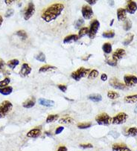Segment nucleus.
<instances>
[{"label": "nucleus", "instance_id": "nucleus-47", "mask_svg": "<svg viewBox=\"0 0 137 151\" xmlns=\"http://www.w3.org/2000/svg\"><path fill=\"white\" fill-rule=\"evenodd\" d=\"M87 2L91 6V5H95V4L96 3V0H87Z\"/></svg>", "mask_w": 137, "mask_h": 151}, {"label": "nucleus", "instance_id": "nucleus-23", "mask_svg": "<svg viewBox=\"0 0 137 151\" xmlns=\"http://www.w3.org/2000/svg\"><path fill=\"white\" fill-rule=\"evenodd\" d=\"M88 98L93 102H100L102 101V96L99 94H92V95H89Z\"/></svg>", "mask_w": 137, "mask_h": 151}, {"label": "nucleus", "instance_id": "nucleus-14", "mask_svg": "<svg viewBox=\"0 0 137 151\" xmlns=\"http://www.w3.org/2000/svg\"><path fill=\"white\" fill-rule=\"evenodd\" d=\"M125 54H126V51H125V49H119L113 54L112 57L115 60H119L122 59L125 56Z\"/></svg>", "mask_w": 137, "mask_h": 151}, {"label": "nucleus", "instance_id": "nucleus-20", "mask_svg": "<svg viewBox=\"0 0 137 151\" xmlns=\"http://www.w3.org/2000/svg\"><path fill=\"white\" fill-rule=\"evenodd\" d=\"M124 101L127 104H134L137 102V95H128L124 98Z\"/></svg>", "mask_w": 137, "mask_h": 151}, {"label": "nucleus", "instance_id": "nucleus-26", "mask_svg": "<svg viewBox=\"0 0 137 151\" xmlns=\"http://www.w3.org/2000/svg\"><path fill=\"white\" fill-rule=\"evenodd\" d=\"M134 35L133 34H128L127 35L126 38L125 39V40L123 41V45H128L130 43H132V41L134 40Z\"/></svg>", "mask_w": 137, "mask_h": 151}, {"label": "nucleus", "instance_id": "nucleus-51", "mask_svg": "<svg viewBox=\"0 0 137 151\" xmlns=\"http://www.w3.org/2000/svg\"><path fill=\"white\" fill-rule=\"evenodd\" d=\"M45 134H46V135H49V136H52V133H48V132H45Z\"/></svg>", "mask_w": 137, "mask_h": 151}, {"label": "nucleus", "instance_id": "nucleus-25", "mask_svg": "<svg viewBox=\"0 0 137 151\" xmlns=\"http://www.w3.org/2000/svg\"><path fill=\"white\" fill-rule=\"evenodd\" d=\"M59 118V115L58 114H52V115H49L46 118V123L49 124V123H52L56 121Z\"/></svg>", "mask_w": 137, "mask_h": 151}, {"label": "nucleus", "instance_id": "nucleus-50", "mask_svg": "<svg viewBox=\"0 0 137 151\" xmlns=\"http://www.w3.org/2000/svg\"><path fill=\"white\" fill-rule=\"evenodd\" d=\"M2 22H3V18H2V16H0V26L2 25Z\"/></svg>", "mask_w": 137, "mask_h": 151}, {"label": "nucleus", "instance_id": "nucleus-19", "mask_svg": "<svg viewBox=\"0 0 137 151\" xmlns=\"http://www.w3.org/2000/svg\"><path fill=\"white\" fill-rule=\"evenodd\" d=\"M39 104L42 106H47V107H50L54 105V102L51 100H48V99L45 98H40L39 99Z\"/></svg>", "mask_w": 137, "mask_h": 151}, {"label": "nucleus", "instance_id": "nucleus-41", "mask_svg": "<svg viewBox=\"0 0 137 151\" xmlns=\"http://www.w3.org/2000/svg\"><path fill=\"white\" fill-rule=\"evenodd\" d=\"M79 147L82 149H87V148H93V145L90 143H88V144H80Z\"/></svg>", "mask_w": 137, "mask_h": 151}, {"label": "nucleus", "instance_id": "nucleus-6", "mask_svg": "<svg viewBox=\"0 0 137 151\" xmlns=\"http://www.w3.org/2000/svg\"><path fill=\"white\" fill-rule=\"evenodd\" d=\"M128 118V115L125 112H119L117 115L112 118L113 124H125Z\"/></svg>", "mask_w": 137, "mask_h": 151}, {"label": "nucleus", "instance_id": "nucleus-4", "mask_svg": "<svg viewBox=\"0 0 137 151\" xmlns=\"http://www.w3.org/2000/svg\"><path fill=\"white\" fill-rule=\"evenodd\" d=\"M96 121L100 125H110L112 123V118L108 114L104 112L96 116Z\"/></svg>", "mask_w": 137, "mask_h": 151}, {"label": "nucleus", "instance_id": "nucleus-48", "mask_svg": "<svg viewBox=\"0 0 137 151\" xmlns=\"http://www.w3.org/2000/svg\"><path fill=\"white\" fill-rule=\"evenodd\" d=\"M101 79L102 81H106L107 80V75L106 74H102L101 75Z\"/></svg>", "mask_w": 137, "mask_h": 151}, {"label": "nucleus", "instance_id": "nucleus-8", "mask_svg": "<svg viewBox=\"0 0 137 151\" xmlns=\"http://www.w3.org/2000/svg\"><path fill=\"white\" fill-rule=\"evenodd\" d=\"M110 85L112 87H113L115 89H120V90H126L128 89L125 84L122 83L121 81L117 79L116 77H113L110 81Z\"/></svg>", "mask_w": 137, "mask_h": 151}, {"label": "nucleus", "instance_id": "nucleus-24", "mask_svg": "<svg viewBox=\"0 0 137 151\" xmlns=\"http://www.w3.org/2000/svg\"><path fill=\"white\" fill-rule=\"evenodd\" d=\"M102 50L105 53V54H110V53L112 52V45L109 43H104V45H102Z\"/></svg>", "mask_w": 137, "mask_h": 151}, {"label": "nucleus", "instance_id": "nucleus-30", "mask_svg": "<svg viewBox=\"0 0 137 151\" xmlns=\"http://www.w3.org/2000/svg\"><path fill=\"white\" fill-rule=\"evenodd\" d=\"M132 28V22L130 20L127 19L126 20L124 21V25H123V28L124 30L126 31H128L129 30H130V28Z\"/></svg>", "mask_w": 137, "mask_h": 151}, {"label": "nucleus", "instance_id": "nucleus-2", "mask_svg": "<svg viewBox=\"0 0 137 151\" xmlns=\"http://www.w3.org/2000/svg\"><path fill=\"white\" fill-rule=\"evenodd\" d=\"M13 104L9 101H4L0 104V118H4L11 111Z\"/></svg>", "mask_w": 137, "mask_h": 151}, {"label": "nucleus", "instance_id": "nucleus-52", "mask_svg": "<svg viewBox=\"0 0 137 151\" xmlns=\"http://www.w3.org/2000/svg\"><path fill=\"white\" fill-rule=\"evenodd\" d=\"M134 112H135L136 114H137V105H136V106L135 109H134Z\"/></svg>", "mask_w": 137, "mask_h": 151}, {"label": "nucleus", "instance_id": "nucleus-29", "mask_svg": "<svg viewBox=\"0 0 137 151\" xmlns=\"http://www.w3.org/2000/svg\"><path fill=\"white\" fill-rule=\"evenodd\" d=\"M88 34H89V28L83 27V28H81L79 30L78 36L79 38H81L83 37L86 36V35Z\"/></svg>", "mask_w": 137, "mask_h": 151}, {"label": "nucleus", "instance_id": "nucleus-39", "mask_svg": "<svg viewBox=\"0 0 137 151\" xmlns=\"http://www.w3.org/2000/svg\"><path fill=\"white\" fill-rule=\"evenodd\" d=\"M92 126V124L91 123H81V124H78L77 125L78 128L79 129H87V128L90 127Z\"/></svg>", "mask_w": 137, "mask_h": 151}, {"label": "nucleus", "instance_id": "nucleus-38", "mask_svg": "<svg viewBox=\"0 0 137 151\" xmlns=\"http://www.w3.org/2000/svg\"><path fill=\"white\" fill-rule=\"evenodd\" d=\"M16 34L18 37H20L22 38V39H23V40L27 39V37H28L27 34H26V32H25V31H23V30H20V31H18L16 33Z\"/></svg>", "mask_w": 137, "mask_h": 151}, {"label": "nucleus", "instance_id": "nucleus-46", "mask_svg": "<svg viewBox=\"0 0 137 151\" xmlns=\"http://www.w3.org/2000/svg\"><path fill=\"white\" fill-rule=\"evenodd\" d=\"M57 151H68V150H67V148L65 146H60V147L58 148Z\"/></svg>", "mask_w": 137, "mask_h": 151}, {"label": "nucleus", "instance_id": "nucleus-36", "mask_svg": "<svg viewBox=\"0 0 137 151\" xmlns=\"http://www.w3.org/2000/svg\"><path fill=\"white\" fill-rule=\"evenodd\" d=\"M102 37L104 38H113L115 37V32L113 31H105L102 34Z\"/></svg>", "mask_w": 137, "mask_h": 151}, {"label": "nucleus", "instance_id": "nucleus-40", "mask_svg": "<svg viewBox=\"0 0 137 151\" xmlns=\"http://www.w3.org/2000/svg\"><path fill=\"white\" fill-rule=\"evenodd\" d=\"M35 59L40 62H45V55L43 53L41 52L35 57Z\"/></svg>", "mask_w": 137, "mask_h": 151}, {"label": "nucleus", "instance_id": "nucleus-42", "mask_svg": "<svg viewBox=\"0 0 137 151\" xmlns=\"http://www.w3.org/2000/svg\"><path fill=\"white\" fill-rule=\"evenodd\" d=\"M14 11L12 8H9L7 10L5 13V17H11V16L14 15Z\"/></svg>", "mask_w": 137, "mask_h": 151}, {"label": "nucleus", "instance_id": "nucleus-45", "mask_svg": "<svg viewBox=\"0 0 137 151\" xmlns=\"http://www.w3.org/2000/svg\"><path fill=\"white\" fill-rule=\"evenodd\" d=\"M63 129H64V127H63V126L59 127L57 128L56 130H55V134H56V135H58V134H60V133H61L63 131Z\"/></svg>", "mask_w": 137, "mask_h": 151}, {"label": "nucleus", "instance_id": "nucleus-27", "mask_svg": "<svg viewBox=\"0 0 137 151\" xmlns=\"http://www.w3.org/2000/svg\"><path fill=\"white\" fill-rule=\"evenodd\" d=\"M98 74H99L98 71L96 70V69H92V70H91L90 72H89V74L88 76H87V77H88V79L94 80L96 79V77L98 76Z\"/></svg>", "mask_w": 137, "mask_h": 151}, {"label": "nucleus", "instance_id": "nucleus-49", "mask_svg": "<svg viewBox=\"0 0 137 151\" xmlns=\"http://www.w3.org/2000/svg\"><path fill=\"white\" fill-rule=\"evenodd\" d=\"M5 2L7 5H11V4H12L13 2H14V1H12V0H10V1H8V0H5Z\"/></svg>", "mask_w": 137, "mask_h": 151}, {"label": "nucleus", "instance_id": "nucleus-37", "mask_svg": "<svg viewBox=\"0 0 137 151\" xmlns=\"http://www.w3.org/2000/svg\"><path fill=\"white\" fill-rule=\"evenodd\" d=\"M83 25H84V20H83V19H79V20L75 22V28L81 29V27H82Z\"/></svg>", "mask_w": 137, "mask_h": 151}, {"label": "nucleus", "instance_id": "nucleus-34", "mask_svg": "<svg viewBox=\"0 0 137 151\" xmlns=\"http://www.w3.org/2000/svg\"><path fill=\"white\" fill-rule=\"evenodd\" d=\"M106 63L110 66H116L117 65V60H115V59L113 58V57L111 58H106Z\"/></svg>", "mask_w": 137, "mask_h": 151}, {"label": "nucleus", "instance_id": "nucleus-35", "mask_svg": "<svg viewBox=\"0 0 137 151\" xmlns=\"http://www.w3.org/2000/svg\"><path fill=\"white\" fill-rule=\"evenodd\" d=\"M10 82H11V79L9 77H6L3 81H0V88H4V87L7 86V85L9 84Z\"/></svg>", "mask_w": 137, "mask_h": 151}, {"label": "nucleus", "instance_id": "nucleus-53", "mask_svg": "<svg viewBox=\"0 0 137 151\" xmlns=\"http://www.w3.org/2000/svg\"><path fill=\"white\" fill-rule=\"evenodd\" d=\"M113 22H114V20H112V21H111V22H110V26H112V25H113Z\"/></svg>", "mask_w": 137, "mask_h": 151}, {"label": "nucleus", "instance_id": "nucleus-54", "mask_svg": "<svg viewBox=\"0 0 137 151\" xmlns=\"http://www.w3.org/2000/svg\"><path fill=\"white\" fill-rule=\"evenodd\" d=\"M110 4H111V5H113L114 2H110Z\"/></svg>", "mask_w": 137, "mask_h": 151}, {"label": "nucleus", "instance_id": "nucleus-43", "mask_svg": "<svg viewBox=\"0 0 137 151\" xmlns=\"http://www.w3.org/2000/svg\"><path fill=\"white\" fill-rule=\"evenodd\" d=\"M58 89H59L60 91H62L63 92H66L67 90V86H66V85L60 84V85H58Z\"/></svg>", "mask_w": 137, "mask_h": 151}, {"label": "nucleus", "instance_id": "nucleus-13", "mask_svg": "<svg viewBox=\"0 0 137 151\" xmlns=\"http://www.w3.org/2000/svg\"><path fill=\"white\" fill-rule=\"evenodd\" d=\"M113 151H132L125 144L115 143L112 146Z\"/></svg>", "mask_w": 137, "mask_h": 151}, {"label": "nucleus", "instance_id": "nucleus-1", "mask_svg": "<svg viewBox=\"0 0 137 151\" xmlns=\"http://www.w3.org/2000/svg\"><path fill=\"white\" fill-rule=\"evenodd\" d=\"M64 9V5L62 3H54L49 7H48L43 12L41 18L46 22H50L56 20L62 11Z\"/></svg>", "mask_w": 137, "mask_h": 151}, {"label": "nucleus", "instance_id": "nucleus-31", "mask_svg": "<svg viewBox=\"0 0 137 151\" xmlns=\"http://www.w3.org/2000/svg\"><path fill=\"white\" fill-rule=\"evenodd\" d=\"M127 135L128 136L136 137L137 136V128L136 127H130L128 129L127 132Z\"/></svg>", "mask_w": 137, "mask_h": 151}, {"label": "nucleus", "instance_id": "nucleus-18", "mask_svg": "<svg viewBox=\"0 0 137 151\" xmlns=\"http://www.w3.org/2000/svg\"><path fill=\"white\" fill-rule=\"evenodd\" d=\"M79 37H78V35L76 34H72V35H68V36L66 37L63 40V43L67 44V43H70L71 42H75L78 41Z\"/></svg>", "mask_w": 137, "mask_h": 151}, {"label": "nucleus", "instance_id": "nucleus-44", "mask_svg": "<svg viewBox=\"0 0 137 151\" xmlns=\"http://www.w3.org/2000/svg\"><path fill=\"white\" fill-rule=\"evenodd\" d=\"M5 66V61H4L3 60L0 58V72H2Z\"/></svg>", "mask_w": 137, "mask_h": 151}, {"label": "nucleus", "instance_id": "nucleus-5", "mask_svg": "<svg viewBox=\"0 0 137 151\" xmlns=\"http://www.w3.org/2000/svg\"><path fill=\"white\" fill-rule=\"evenodd\" d=\"M100 28V22L98 20H94L93 21L91 22L90 27L89 28V34L88 36L90 39H94L96 37V34H97L98 31Z\"/></svg>", "mask_w": 137, "mask_h": 151}, {"label": "nucleus", "instance_id": "nucleus-12", "mask_svg": "<svg viewBox=\"0 0 137 151\" xmlns=\"http://www.w3.org/2000/svg\"><path fill=\"white\" fill-rule=\"evenodd\" d=\"M31 72V68L29 66V65L27 63H23L21 66V69L20 72V75L22 77H27Z\"/></svg>", "mask_w": 137, "mask_h": 151}, {"label": "nucleus", "instance_id": "nucleus-33", "mask_svg": "<svg viewBox=\"0 0 137 151\" xmlns=\"http://www.w3.org/2000/svg\"><path fill=\"white\" fill-rule=\"evenodd\" d=\"M107 97L110 99L115 100V99L119 98V94L116 92H114V91H109V92H107Z\"/></svg>", "mask_w": 137, "mask_h": 151}, {"label": "nucleus", "instance_id": "nucleus-32", "mask_svg": "<svg viewBox=\"0 0 137 151\" xmlns=\"http://www.w3.org/2000/svg\"><path fill=\"white\" fill-rule=\"evenodd\" d=\"M73 122H74V120H73V118H72L70 117L62 118L59 121L60 124H72Z\"/></svg>", "mask_w": 137, "mask_h": 151}, {"label": "nucleus", "instance_id": "nucleus-9", "mask_svg": "<svg viewBox=\"0 0 137 151\" xmlns=\"http://www.w3.org/2000/svg\"><path fill=\"white\" fill-rule=\"evenodd\" d=\"M81 13L85 20H90L93 16V10L90 5H83L81 9Z\"/></svg>", "mask_w": 137, "mask_h": 151}, {"label": "nucleus", "instance_id": "nucleus-16", "mask_svg": "<svg viewBox=\"0 0 137 151\" xmlns=\"http://www.w3.org/2000/svg\"><path fill=\"white\" fill-rule=\"evenodd\" d=\"M117 18L119 21H125L127 20V11L125 8H119L117 10Z\"/></svg>", "mask_w": 137, "mask_h": 151}, {"label": "nucleus", "instance_id": "nucleus-28", "mask_svg": "<svg viewBox=\"0 0 137 151\" xmlns=\"http://www.w3.org/2000/svg\"><path fill=\"white\" fill-rule=\"evenodd\" d=\"M19 63H20V61H19L18 60L14 59V60H9V61L7 62V66L9 67L10 68H11V69H14L16 66H18Z\"/></svg>", "mask_w": 137, "mask_h": 151}, {"label": "nucleus", "instance_id": "nucleus-17", "mask_svg": "<svg viewBox=\"0 0 137 151\" xmlns=\"http://www.w3.org/2000/svg\"><path fill=\"white\" fill-rule=\"evenodd\" d=\"M35 104H36V100H35L34 97H31V98L28 99L27 101L23 102L22 106L24 108H26V109H30V108L33 107L35 105Z\"/></svg>", "mask_w": 137, "mask_h": 151}, {"label": "nucleus", "instance_id": "nucleus-7", "mask_svg": "<svg viewBox=\"0 0 137 151\" xmlns=\"http://www.w3.org/2000/svg\"><path fill=\"white\" fill-rule=\"evenodd\" d=\"M124 82L127 87H134L137 84V77L132 74H126L124 76Z\"/></svg>", "mask_w": 137, "mask_h": 151}, {"label": "nucleus", "instance_id": "nucleus-10", "mask_svg": "<svg viewBox=\"0 0 137 151\" xmlns=\"http://www.w3.org/2000/svg\"><path fill=\"white\" fill-rule=\"evenodd\" d=\"M34 12H35V5L32 2H30L28 5L27 8L25 10V14H24L25 20H28L34 15Z\"/></svg>", "mask_w": 137, "mask_h": 151}, {"label": "nucleus", "instance_id": "nucleus-21", "mask_svg": "<svg viewBox=\"0 0 137 151\" xmlns=\"http://www.w3.org/2000/svg\"><path fill=\"white\" fill-rule=\"evenodd\" d=\"M55 69H57V67L50 66V65H45L43 66L40 67V69H39V72L40 73H45V72H49V71L55 70Z\"/></svg>", "mask_w": 137, "mask_h": 151}, {"label": "nucleus", "instance_id": "nucleus-3", "mask_svg": "<svg viewBox=\"0 0 137 151\" xmlns=\"http://www.w3.org/2000/svg\"><path fill=\"white\" fill-rule=\"evenodd\" d=\"M90 68H85L83 67H81L78 69H77L76 71L73 72L71 74V77L72 79L75 80V81H78L83 77H86L87 74H88V72H90Z\"/></svg>", "mask_w": 137, "mask_h": 151}, {"label": "nucleus", "instance_id": "nucleus-15", "mask_svg": "<svg viewBox=\"0 0 137 151\" xmlns=\"http://www.w3.org/2000/svg\"><path fill=\"white\" fill-rule=\"evenodd\" d=\"M41 135V131L38 128H34L31 129L28 133H27V137L28 138H32V139H36Z\"/></svg>", "mask_w": 137, "mask_h": 151}, {"label": "nucleus", "instance_id": "nucleus-11", "mask_svg": "<svg viewBox=\"0 0 137 151\" xmlns=\"http://www.w3.org/2000/svg\"><path fill=\"white\" fill-rule=\"evenodd\" d=\"M127 13L130 14H134L137 10V4L134 1H128L126 5Z\"/></svg>", "mask_w": 137, "mask_h": 151}, {"label": "nucleus", "instance_id": "nucleus-22", "mask_svg": "<svg viewBox=\"0 0 137 151\" xmlns=\"http://www.w3.org/2000/svg\"><path fill=\"white\" fill-rule=\"evenodd\" d=\"M13 92L12 86H6L4 88H0V93L3 95H9Z\"/></svg>", "mask_w": 137, "mask_h": 151}]
</instances>
